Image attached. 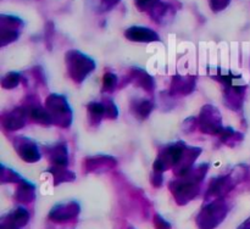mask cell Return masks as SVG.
Listing matches in <instances>:
<instances>
[{"label":"cell","mask_w":250,"mask_h":229,"mask_svg":"<svg viewBox=\"0 0 250 229\" xmlns=\"http://www.w3.org/2000/svg\"><path fill=\"white\" fill-rule=\"evenodd\" d=\"M126 37L132 40L138 41L159 40V37L155 32L148 28H143V27H132L128 31H126Z\"/></svg>","instance_id":"cell-1"},{"label":"cell","mask_w":250,"mask_h":229,"mask_svg":"<svg viewBox=\"0 0 250 229\" xmlns=\"http://www.w3.org/2000/svg\"><path fill=\"white\" fill-rule=\"evenodd\" d=\"M159 0H136V4L138 5V7H141L142 10H146L149 7H155L158 5Z\"/></svg>","instance_id":"cell-2"},{"label":"cell","mask_w":250,"mask_h":229,"mask_svg":"<svg viewBox=\"0 0 250 229\" xmlns=\"http://www.w3.org/2000/svg\"><path fill=\"white\" fill-rule=\"evenodd\" d=\"M229 0H210V4H211L212 10L215 11H219V10L225 9V7L229 5Z\"/></svg>","instance_id":"cell-3"},{"label":"cell","mask_w":250,"mask_h":229,"mask_svg":"<svg viewBox=\"0 0 250 229\" xmlns=\"http://www.w3.org/2000/svg\"><path fill=\"white\" fill-rule=\"evenodd\" d=\"M102 2L105 7H112V5L119 2V0H102Z\"/></svg>","instance_id":"cell-4"}]
</instances>
